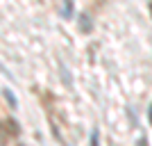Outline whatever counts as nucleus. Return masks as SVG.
Here are the masks:
<instances>
[{"instance_id": "f257e3e1", "label": "nucleus", "mask_w": 152, "mask_h": 146, "mask_svg": "<svg viewBox=\"0 0 152 146\" xmlns=\"http://www.w3.org/2000/svg\"><path fill=\"white\" fill-rule=\"evenodd\" d=\"M7 126V133L9 135H18V123H14V121H5Z\"/></svg>"}, {"instance_id": "f03ea898", "label": "nucleus", "mask_w": 152, "mask_h": 146, "mask_svg": "<svg viewBox=\"0 0 152 146\" xmlns=\"http://www.w3.org/2000/svg\"><path fill=\"white\" fill-rule=\"evenodd\" d=\"M91 146H100V142H98V130L91 133Z\"/></svg>"}, {"instance_id": "7ed1b4c3", "label": "nucleus", "mask_w": 152, "mask_h": 146, "mask_svg": "<svg viewBox=\"0 0 152 146\" xmlns=\"http://www.w3.org/2000/svg\"><path fill=\"white\" fill-rule=\"evenodd\" d=\"M136 146H148V139H145V137H143V139H139V142H136Z\"/></svg>"}, {"instance_id": "20e7f679", "label": "nucleus", "mask_w": 152, "mask_h": 146, "mask_svg": "<svg viewBox=\"0 0 152 146\" xmlns=\"http://www.w3.org/2000/svg\"><path fill=\"white\" fill-rule=\"evenodd\" d=\"M150 123H152V107H150Z\"/></svg>"}]
</instances>
